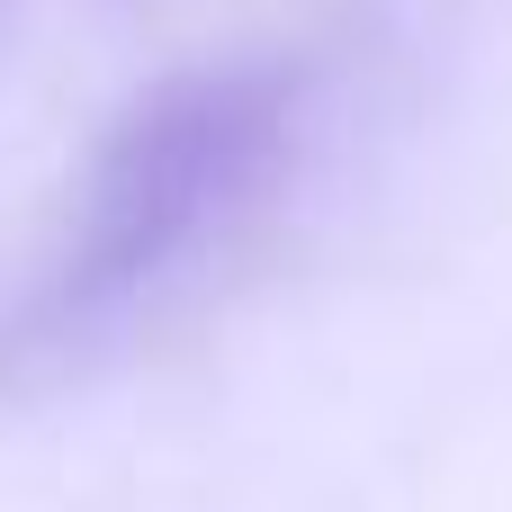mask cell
<instances>
[{
	"label": "cell",
	"instance_id": "obj_1",
	"mask_svg": "<svg viewBox=\"0 0 512 512\" xmlns=\"http://www.w3.org/2000/svg\"><path fill=\"white\" fill-rule=\"evenodd\" d=\"M288 144H297L288 72L207 63V72L153 81L81 171L63 270H54V315L99 324L171 288L189 261H207L225 234L261 216V198L288 180Z\"/></svg>",
	"mask_w": 512,
	"mask_h": 512
}]
</instances>
